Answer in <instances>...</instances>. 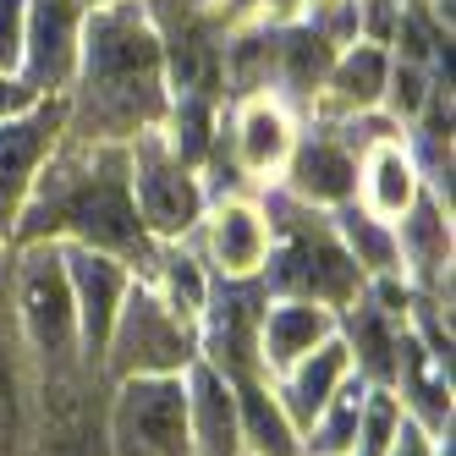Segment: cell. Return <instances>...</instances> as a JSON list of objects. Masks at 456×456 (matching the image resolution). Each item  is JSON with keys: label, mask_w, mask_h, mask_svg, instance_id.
<instances>
[{"label": "cell", "mask_w": 456, "mask_h": 456, "mask_svg": "<svg viewBox=\"0 0 456 456\" xmlns=\"http://www.w3.org/2000/svg\"><path fill=\"white\" fill-rule=\"evenodd\" d=\"M72 77L83 83L77 133L94 143L133 138L166 116V50L143 0H100L94 17H83Z\"/></svg>", "instance_id": "6da1fadb"}, {"label": "cell", "mask_w": 456, "mask_h": 456, "mask_svg": "<svg viewBox=\"0 0 456 456\" xmlns=\"http://www.w3.org/2000/svg\"><path fill=\"white\" fill-rule=\"evenodd\" d=\"M12 440H17V385H12L6 357H0V456L12 451Z\"/></svg>", "instance_id": "4dcf8cb0"}, {"label": "cell", "mask_w": 456, "mask_h": 456, "mask_svg": "<svg viewBox=\"0 0 456 456\" xmlns=\"http://www.w3.org/2000/svg\"><path fill=\"white\" fill-rule=\"evenodd\" d=\"M330 67H336V45H324L308 22L275 39V77H281L286 94H297V100H314L324 88V77H330Z\"/></svg>", "instance_id": "44dd1931"}, {"label": "cell", "mask_w": 456, "mask_h": 456, "mask_svg": "<svg viewBox=\"0 0 456 456\" xmlns=\"http://www.w3.org/2000/svg\"><path fill=\"white\" fill-rule=\"evenodd\" d=\"M22 12L28 0H0V72L22 67Z\"/></svg>", "instance_id": "83f0119b"}, {"label": "cell", "mask_w": 456, "mask_h": 456, "mask_svg": "<svg viewBox=\"0 0 456 456\" xmlns=\"http://www.w3.org/2000/svg\"><path fill=\"white\" fill-rule=\"evenodd\" d=\"M363 390L369 379L363 374H346L336 385V396L319 407V418L308 423V456H352V440H357V412H363Z\"/></svg>", "instance_id": "603a6c76"}, {"label": "cell", "mask_w": 456, "mask_h": 456, "mask_svg": "<svg viewBox=\"0 0 456 456\" xmlns=\"http://www.w3.org/2000/svg\"><path fill=\"white\" fill-rule=\"evenodd\" d=\"M105 357H110V374L116 379H133V374H176L199 357V336L192 324H182L159 291L149 286H126V297L116 308V324H110V341H105Z\"/></svg>", "instance_id": "3957f363"}, {"label": "cell", "mask_w": 456, "mask_h": 456, "mask_svg": "<svg viewBox=\"0 0 456 456\" xmlns=\"http://www.w3.org/2000/svg\"><path fill=\"white\" fill-rule=\"evenodd\" d=\"M429 94H435V77H429V67H418V61H390V77H385V110H390V121H418L423 116V105H429Z\"/></svg>", "instance_id": "4316f807"}, {"label": "cell", "mask_w": 456, "mask_h": 456, "mask_svg": "<svg viewBox=\"0 0 456 456\" xmlns=\"http://www.w3.org/2000/svg\"><path fill=\"white\" fill-rule=\"evenodd\" d=\"M17 314L22 330L45 357H67L77 341V308H72V281L61 265V242H34L17 265Z\"/></svg>", "instance_id": "8992f818"}, {"label": "cell", "mask_w": 456, "mask_h": 456, "mask_svg": "<svg viewBox=\"0 0 456 456\" xmlns=\"http://www.w3.org/2000/svg\"><path fill=\"white\" fill-rule=\"evenodd\" d=\"M336 336V314L308 297H281L275 308L258 314V363H270L275 374H286L303 352H314L319 341Z\"/></svg>", "instance_id": "8fae6325"}, {"label": "cell", "mask_w": 456, "mask_h": 456, "mask_svg": "<svg viewBox=\"0 0 456 456\" xmlns=\"http://www.w3.org/2000/svg\"><path fill=\"white\" fill-rule=\"evenodd\" d=\"M187 435L192 456H242V418H237V390L215 363L192 357L187 363Z\"/></svg>", "instance_id": "30bf717a"}, {"label": "cell", "mask_w": 456, "mask_h": 456, "mask_svg": "<svg viewBox=\"0 0 456 456\" xmlns=\"http://www.w3.org/2000/svg\"><path fill=\"white\" fill-rule=\"evenodd\" d=\"M237 390V418H242V451L253 445V456H297V429L281 412V402L270 396L253 374L232 379Z\"/></svg>", "instance_id": "ffe728a7"}, {"label": "cell", "mask_w": 456, "mask_h": 456, "mask_svg": "<svg viewBox=\"0 0 456 456\" xmlns=\"http://www.w3.org/2000/svg\"><path fill=\"white\" fill-rule=\"evenodd\" d=\"M352 374V357H346V341H319L314 352H303L297 363H291L281 374V390H275V402L281 412L291 418V429H308V423L319 418V407L336 396V385Z\"/></svg>", "instance_id": "7c38bea8"}, {"label": "cell", "mask_w": 456, "mask_h": 456, "mask_svg": "<svg viewBox=\"0 0 456 456\" xmlns=\"http://www.w3.org/2000/svg\"><path fill=\"white\" fill-rule=\"evenodd\" d=\"M291 143H297V133H291V116L281 100H270V94H253V100L242 105L237 116V166L265 176L275 166H286Z\"/></svg>", "instance_id": "ac0fdd59"}, {"label": "cell", "mask_w": 456, "mask_h": 456, "mask_svg": "<svg viewBox=\"0 0 456 456\" xmlns=\"http://www.w3.org/2000/svg\"><path fill=\"white\" fill-rule=\"evenodd\" d=\"M357 187H363V209H369L374 220L396 225V220L412 209V199L423 192V176H418V166H412V154H407L396 138H385V143H374V149L363 154V166H357Z\"/></svg>", "instance_id": "5bb4252c"}, {"label": "cell", "mask_w": 456, "mask_h": 456, "mask_svg": "<svg viewBox=\"0 0 456 456\" xmlns=\"http://www.w3.org/2000/svg\"><path fill=\"white\" fill-rule=\"evenodd\" d=\"M39 105V94L28 88L17 72H0V121H12V116H22V110H34Z\"/></svg>", "instance_id": "f546056e"}, {"label": "cell", "mask_w": 456, "mask_h": 456, "mask_svg": "<svg viewBox=\"0 0 456 456\" xmlns=\"http://www.w3.org/2000/svg\"><path fill=\"white\" fill-rule=\"evenodd\" d=\"M336 237H341V248L352 253L357 270H369V275H396V270H402L396 232H390L385 220H374L369 209L341 204V215H336Z\"/></svg>", "instance_id": "7402d4cb"}, {"label": "cell", "mask_w": 456, "mask_h": 456, "mask_svg": "<svg viewBox=\"0 0 456 456\" xmlns=\"http://www.w3.org/2000/svg\"><path fill=\"white\" fill-rule=\"evenodd\" d=\"M435 440H440V435H423L418 423L402 412V423H396V440L385 445V456H440V451H435Z\"/></svg>", "instance_id": "f1b7e54d"}, {"label": "cell", "mask_w": 456, "mask_h": 456, "mask_svg": "<svg viewBox=\"0 0 456 456\" xmlns=\"http://www.w3.org/2000/svg\"><path fill=\"white\" fill-rule=\"evenodd\" d=\"M61 121H67V110L45 105V100L34 110L0 121V237H6V225L17 220L28 187H34V171L45 166V154L61 133Z\"/></svg>", "instance_id": "9c48e42d"}, {"label": "cell", "mask_w": 456, "mask_h": 456, "mask_svg": "<svg viewBox=\"0 0 456 456\" xmlns=\"http://www.w3.org/2000/svg\"><path fill=\"white\" fill-rule=\"evenodd\" d=\"M314 215H297V220H275L286 242L265 253V265H258V275H265V291H275V297H308V303H352L357 291H363V270L352 265V253L341 248L336 232H319V225H308Z\"/></svg>", "instance_id": "7a4b0ae2"}, {"label": "cell", "mask_w": 456, "mask_h": 456, "mask_svg": "<svg viewBox=\"0 0 456 456\" xmlns=\"http://www.w3.org/2000/svg\"><path fill=\"white\" fill-rule=\"evenodd\" d=\"M83 0H28L22 12V67L17 77L50 100L77 72V39H83Z\"/></svg>", "instance_id": "52a82bcc"}, {"label": "cell", "mask_w": 456, "mask_h": 456, "mask_svg": "<svg viewBox=\"0 0 456 456\" xmlns=\"http://www.w3.org/2000/svg\"><path fill=\"white\" fill-rule=\"evenodd\" d=\"M396 423H402V396H396V385H369V390H363V412H357L352 456H385V445L396 440Z\"/></svg>", "instance_id": "d4e9b609"}, {"label": "cell", "mask_w": 456, "mask_h": 456, "mask_svg": "<svg viewBox=\"0 0 456 456\" xmlns=\"http://www.w3.org/2000/svg\"><path fill=\"white\" fill-rule=\"evenodd\" d=\"M385 77H390L385 45L352 39L346 50H336V67H330V77H324V88H330V100H336L341 110L369 116V110H379V100H385Z\"/></svg>", "instance_id": "d6986e66"}, {"label": "cell", "mask_w": 456, "mask_h": 456, "mask_svg": "<svg viewBox=\"0 0 456 456\" xmlns=\"http://www.w3.org/2000/svg\"><path fill=\"white\" fill-rule=\"evenodd\" d=\"M265 253H270V220L253 204H220L209 215V258H215V270L225 281L258 275Z\"/></svg>", "instance_id": "9a60e30c"}, {"label": "cell", "mask_w": 456, "mask_h": 456, "mask_svg": "<svg viewBox=\"0 0 456 456\" xmlns=\"http://www.w3.org/2000/svg\"><path fill=\"white\" fill-rule=\"evenodd\" d=\"M126 182H133V204L143 232L154 237H182L204 215V187L182 159L166 149L159 133H138V143L126 149Z\"/></svg>", "instance_id": "5b68a950"}, {"label": "cell", "mask_w": 456, "mask_h": 456, "mask_svg": "<svg viewBox=\"0 0 456 456\" xmlns=\"http://www.w3.org/2000/svg\"><path fill=\"white\" fill-rule=\"evenodd\" d=\"M159 265H166V291H159V303H166L182 324H199V319H204V303H209V281H204V270L192 265L187 253H166Z\"/></svg>", "instance_id": "484cf974"}, {"label": "cell", "mask_w": 456, "mask_h": 456, "mask_svg": "<svg viewBox=\"0 0 456 456\" xmlns=\"http://www.w3.org/2000/svg\"><path fill=\"white\" fill-rule=\"evenodd\" d=\"M396 248L412 265L418 286H445V275H451V220L440 215L435 192H418V199H412V209L402 215Z\"/></svg>", "instance_id": "e0dca14e"}, {"label": "cell", "mask_w": 456, "mask_h": 456, "mask_svg": "<svg viewBox=\"0 0 456 456\" xmlns=\"http://www.w3.org/2000/svg\"><path fill=\"white\" fill-rule=\"evenodd\" d=\"M110 456H192L187 385L176 374H133L110 402Z\"/></svg>", "instance_id": "277c9868"}, {"label": "cell", "mask_w": 456, "mask_h": 456, "mask_svg": "<svg viewBox=\"0 0 456 456\" xmlns=\"http://www.w3.org/2000/svg\"><path fill=\"white\" fill-rule=\"evenodd\" d=\"M291 166V199L297 204H352L357 192V159L346 143L336 138H308V143H291L286 154Z\"/></svg>", "instance_id": "4fadbf2b"}, {"label": "cell", "mask_w": 456, "mask_h": 456, "mask_svg": "<svg viewBox=\"0 0 456 456\" xmlns=\"http://www.w3.org/2000/svg\"><path fill=\"white\" fill-rule=\"evenodd\" d=\"M352 341H346V357H357V374L369 385H396V363H402V324L390 308H379L374 297L357 291L352 297Z\"/></svg>", "instance_id": "2e32d148"}, {"label": "cell", "mask_w": 456, "mask_h": 456, "mask_svg": "<svg viewBox=\"0 0 456 456\" xmlns=\"http://www.w3.org/2000/svg\"><path fill=\"white\" fill-rule=\"evenodd\" d=\"M166 149L182 159V166H192V159H204L215 133H209V100L204 94H176V105L166 110Z\"/></svg>", "instance_id": "cb8c5ba5"}, {"label": "cell", "mask_w": 456, "mask_h": 456, "mask_svg": "<svg viewBox=\"0 0 456 456\" xmlns=\"http://www.w3.org/2000/svg\"><path fill=\"white\" fill-rule=\"evenodd\" d=\"M61 265H67V281H72V308H77V341L83 352L100 363L105 357V341H110V324H116V308L126 297V265L116 253H100L88 242H61Z\"/></svg>", "instance_id": "ba28073f"}]
</instances>
